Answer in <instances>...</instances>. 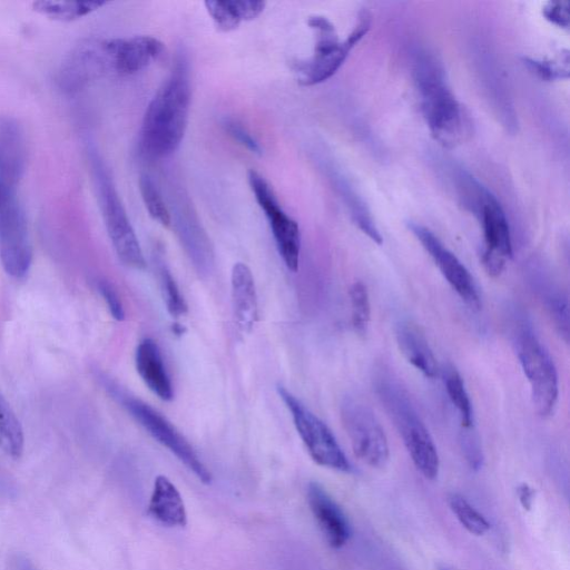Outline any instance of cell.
I'll use <instances>...</instances> for the list:
<instances>
[{
	"label": "cell",
	"mask_w": 570,
	"mask_h": 570,
	"mask_svg": "<svg viewBox=\"0 0 570 570\" xmlns=\"http://www.w3.org/2000/svg\"><path fill=\"white\" fill-rule=\"evenodd\" d=\"M114 75H135L154 61L165 50L164 43L153 36H132L128 38L108 39Z\"/></svg>",
	"instance_id": "15"
},
{
	"label": "cell",
	"mask_w": 570,
	"mask_h": 570,
	"mask_svg": "<svg viewBox=\"0 0 570 570\" xmlns=\"http://www.w3.org/2000/svg\"><path fill=\"white\" fill-rule=\"evenodd\" d=\"M569 8L568 1H549L542 8V16L557 27L568 30L570 26Z\"/></svg>",
	"instance_id": "36"
},
{
	"label": "cell",
	"mask_w": 570,
	"mask_h": 570,
	"mask_svg": "<svg viewBox=\"0 0 570 570\" xmlns=\"http://www.w3.org/2000/svg\"><path fill=\"white\" fill-rule=\"evenodd\" d=\"M396 342L403 356L424 376L438 375L436 358L419 325L412 321H401L395 330Z\"/></svg>",
	"instance_id": "22"
},
{
	"label": "cell",
	"mask_w": 570,
	"mask_h": 570,
	"mask_svg": "<svg viewBox=\"0 0 570 570\" xmlns=\"http://www.w3.org/2000/svg\"><path fill=\"white\" fill-rule=\"evenodd\" d=\"M14 570H37L33 564L26 558L19 557L14 561Z\"/></svg>",
	"instance_id": "39"
},
{
	"label": "cell",
	"mask_w": 570,
	"mask_h": 570,
	"mask_svg": "<svg viewBox=\"0 0 570 570\" xmlns=\"http://www.w3.org/2000/svg\"><path fill=\"white\" fill-rule=\"evenodd\" d=\"M110 392L130 415L158 443L168 449L184 465H186L203 483H210L212 474L198 458L193 446L176 430V428L159 412L144 401L124 393L111 385Z\"/></svg>",
	"instance_id": "7"
},
{
	"label": "cell",
	"mask_w": 570,
	"mask_h": 570,
	"mask_svg": "<svg viewBox=\"0 0 570 570\" xmlns=\"http://www.w3.org/2000/svg\"><path fill=\"white\" fill-rule=\"evenodd\" d=\"M171 225L194 265L200 272H208L213 263V250L209 239L197 217L185 202L171 204Z\"/></svg>",
	"instance_id": "17"
},
{
	"label": "cell",
	"mask_w": 570,
	"mask_h": 570,
	"mask_svg": "<svg viewBox=\"0 0 570 570\" xmlns=\"http://www.w3.org/2000/svg\"><path fill=\"white\" fill-rule=\"evenodd\" d=\"M148 514L165 527L184 528L187 524L183 497L176 485L165 475H158L155 479L148 503Z\"/></svg>",
	"instance_id": "21"
},
{
	"label": "cell",
	"mask_w": 570,
	"mask_h": 570,
	"mask_svg": "<svg viewBox=\"0 0 570 570\" xmlns=\"http://www.w3.org/2000/svg\"><path fill=\"white\" fill-rule=\"evenodd\" d=\"M518 498L520 501V504L524 510H530L532 508L535 491L532 487H530L528 483H521L518 487Z\"/></svg>",
	"instance_id": "38"
},
{
	"label": "cell",
	"mask_w": 570,
	"mask_h": 570,
	"mask_svg": "<svg viewBox=\"0 0 570 570\" xmlns=\"http://www.w3.org/2000/svg\"><path fill=\"white\" fill-rule=\"evenodd\" d=\"M277 392L292 413L297 433L313 461L335 471L350 472L351 463L330 428L284 386L277 385Z\"/></svg>",
	"instance_id": "9"
},
{
	"label": "cell",
	"mask_w": 570,
	"mask_h": 570,
	"mask_svg": "<svg viewBox=\"0 0 570 570\" xmlns=\"http://www.w3.org/2000/svg\"><path fill=\"white\" fill-rule=\"evenodd\" d=\"M481 222L484 248L482 264L491 276H498L512 257L510 227L500 203L484 186L468 207Z\"/></svg>",
	"instance_id": "10"
},
{
	"label": "cell",
	"mask_w": 570,
	"mask_h": 570,
	"mask_svg": "<svg viewBox=\"0 0 570 570\" xmlns=\"http://www.w3.org/2000/svg\"><path fill=\"white\" fill-rule=\"evenodd\" d=\"M86 153L98 206L112 247L122 264L144 269L146 261L140 244L110 170L95 145L88 144Z\"/></svg>",
	"instance_id": "5"
},
{
	"label": "cell",
	"mask_w": 570,
	"mask_h": 570,
	"mask_svg": "<svg viewBox=\"0 0 570 570\" xmlns=\"http://www.w3.org/2000/svg\"><path fill=\"white\" fill-rule=\"evenodd\" d=\"M247 178L253 195L268 222L279 256L289 271L296 272L301 252L297 222L284 212L272 186L259 173L252 169Z\"/></svg>",
	"instance_id": "11"
},
{
	"label": "cell",
	"mask_w": 570,
	"mask_h": 570,
	"mask_svg": "<svg viewBox=\"0 0 570 570\" xmlns=\"http://www.w3.org/2000/svg\"><path fill=\"white\" fill-rule=\"evenodd\" d=\"M104 1H35L32 8L49 19L70 22L77 20L104 6Z\"/></svg>",
	"instance_id": "26"
},
{
	"label": "cell",
	"mask_w": 570,
	"mask_h": 570,
	"mask_svg": "<svg viewBox=\"0 0 570 570\" xmlns=\"http://www.w3.org/2000/svg\"><path fill=\"white\" fill-rule=\"evenodd\" d=\"M441 570H448V569H441Z\"/></svg>",
	"instance_id": "41"
},
{
	"label": "cell",
	"mask_w": 570,
	"mask_h": 570,
	"mask_svg": "<svg viewBox=\"0 0 570 570\" xmlns=\"http://www.w3.org/2000/svg\"><path fill=\"white\" fill-rule=\"evenodd\" d=\"M98 291L104 297L111 316L117 321L125 317L124 307L115 287L105 279L98 282Z\"/></svg>",
	"instance_id": "37"
},
{
	"label": "cell",
	"mask_w": 570,
	"mask_h": 570,
	"mask_svg": "<svg viewBox=\"0 0 570 570\" xmlns=\"http://www.w3.org/2000/svg\"><path fill=\"white\" fill-rule=\"evenodd\" d=\"M508 324L511 344L528 380L533 406L539 415L549 416L559 396L553 360L522 311H512Z\"/></svg>",
	"instance_id": "4"
},
{
	"label": "cell",
	"mask_w": 570,
	"mask_h": 570,
	"mask_svg": "<svg viewBox=\"0 0 570 570\" xmlns=\"http://www.w3.org/2000/svg\"><path fill=\"white\" fill-rule=\"evenodd\" d=\"M448 504L461 525L471 534L483 535L490 530V523L464 497L450 493Z\"/></svg>",
	"instance_id": "29"
},
{
	"label": "cell",
	"mask_w": 570,
	"mask_h": 570,
	"mask_svg": "<svg viewBox=\"0 0 570 570\" xmlns=\"http://www.w3.org/2000/svg\"><path fill=\"white\" fill-rule=\"evenodd\" d=\"M158 272L161 293L168 313L173 317H179L185 315L187 312V305L185 303V299L181 296L173 275L170 274V272L163 262H160L158 266Z\"/></svg>",
	"instance_id": "33"
},
{
	"label": "cell",
	"mask_w": 570,
	"mask_h": 570,
	"mask_svg": "<svg viewBox=\"0 0 570 570\" xmlns=\"http://www.w3.org/2000/svg\"><path fill=\"white\" fill-rule=\"evenodd\" d=\"M220 125L224 131L244 149L258 156L263 154V149L258 140L239 120L226 116L220 120Z\"/></svg>",
	"instance_id": "34"
},
{
	"label": "cell",
	"mask_w": 570,
	"mask_h": 570,
	"mask_svg": "<svg viewBox=\"0 0 570 570\" xmlns=\"http://www.w3.org/2000/svg\"><path fill=\"white\" fill-rule=\"evenodd\" d=\"M531 282L535 293L553 318L559 333L568 342L569 305L567 296L553 278L543 272L533 273Z\"/></svg>",
	"instance_id": "25"
},
{
	"label": "cell",
	"mask_w": 570,
	"mask_h": 570,
	"mask_svg": "<svg viewBox=\"0 0 570 570\" xmlns=\"http://www.w3.org/2000/svg\"><path fill=\"white\" fill-rule=\"evenodd\" d=\"M184 331L185 330H184V327L180 324H178V323L173 324V332L175 334L181 335L184 333Z\"/></svg>",
	"instance_id": "40"
},
{
	"label": "cell",
	"mask_w": 570,
	"mask_h": 570,
	"mask_svg": "<svg viewBox=\"0 0 570 570\" xmlns=\"http://www.w3.org/2000/svg\"><path fill=\"white\" fill-rule=\"evenodd\" d=\"M324 171L326 173L328 180L348 208L354 224L374 243L379 245L382 244L383 237L375 225L371 212L350 184L348 179L335 165L333 166L331 163H324Z\"/></svg>",
	"instance_id": "23"
},
{
	"label": "cell",
	"mask_w": 570,
	"mask_h": 570,
	"mask_svg": "<svg viewBox=\"0 0 570 570\" xmlns=\"http://www.w3.org/2000/svg\"><path fill=\"white\" fill-rule=\"evenodd\" d=\"M443 382L451 403L459 412L462 429H474L472 404L461 375L454 367L448 366L443 370Z\"/></svg>",
	"instance_id": "28"
},
{
	"label": "cell",
	"mask_w": 570,
	"mask_h": 570,
	"mask_svg": "<svg viewBox=\"0 0 570 570\" xmlns=\"http://www.w3.org/2000/svg\"><path fill=\"white\" fill-rule=\"evenodd\" d=\"M136 370L146 386L160 400L170 401L174 397L173 384L163 355L157 343L146 337L141 340L135 354Z\"/></svg>",
	"instance_id": "20"
},
{
	"label": "cell",
	"mask_w": 570,
	"mask_h": 570,
	"mask_svg": "<svg viewBox=\"0 0 570 570\" xmlns=\"http://www.w3.org/2000/svg\"><path fill=\"white\" fill-rule=\"evenodd\" d=\"M307 502L327 543L335 549L343 547L350 538L351 528L338 504L316 482L308 484Z\"/></svg>",
	"instance_id": "16"
},
{
	"label": "cell",
	"mask_w": 570,
	"mask_h": 570,
	"mask_svg": "<svg viewBox=\"0 0 570 570\" xmlns=\"http://www.w3.org/2000/svg\"><path fill=\"white\" fill-rule=\"evenodd\" d=\"M374 386L416 470L425 479L434 480L440 470L436 446L409 393L387 371L376 373Z\"/></svg>",
	"instance_id": "3"
},
{
	"label": "cell",
	"mask_w": 570,
	"mask_h": 570,
	"mask_svg": "<svg viewBox=\"0 0 570 570\" xmlns=\"http://www.w3.org/2000/svg\"><path fill=\"white\" fill-rule=\"evenodd\" d=\"M233 315L237 328L249 333L258 316L257 294L249 267L237 262L230 275Z\"/></svg>",
	"instance_id": "19"
},
{
	"label": "cell",
	"mask_w": 570,
	"mask_h": 570,
	"mask_svg": "<svg viewBox=\"0 0 570 570\" xmlns=\"http://www.w3.org/2000/svg\"><path fill=\"white\" fill-rule=\"evenodd\" d=\"M108 75H114L108 39L88 38L63 57L57 82L61 90L75 92Z\"/></svg>",
	"instance_id": "12"
},
{
	"label": "cell",
	"mask_w": 570,
	"mask_h": 570,
	"mask_svg": "<svg viewBox=\"0 0 570 570\" xmlns=\"http://www.w3.org/2000/svg\"><path fill=\"white\" fill-rule=\"evenodd\" d=\"M460 444L462 453L469 466L478 471L483 463V453L479 438L474 429L463 430L460 435Z\"/></svg>",
	"instance_id": "35"
},
{
	"label": "cell",
	"mask_w": 570,
	"mask_h": 570,
	"mask_svg": "<svg viewBox=\"0 0 570 570\" xmlns=\"http://www.w3.org/2000/svg\"><path fill=\"white\" fill-rule=\"evenodd\" d=\"M307 26L315 39L313 55L293 65L298 83L306 87L330 79L340 69L351 50L368 31L371 14L363 10L354 29L344 40H340L334 24L324 16L308 17Z\"/></svg>",
	"instance_id": "6"
},
{
	"label": "cell",
	"mask_w": 570,
	"mask_h": 570,
	"mask_svg": "<svg viewBox=\"0 0 570 570\" xmlns=\"http://www.w3.org/2000/svg\"><path fill=\"white\" fill-rule=\"evenodd\" d=\"M191 101L190 66L185 50L174 59L170 72L150 100L138 132L141 155L159 159L174 154L185 136Z\"/></svg>",
	"instance_id": "1"
},
{
	"label": "cell",
	"mask_w": 570,
	"mask_h": 570,
	"mask_svg": "<svg viewBox=\"0 0 570 570\" xmlns=\"http://www.w3.org/2000/svg\"><path fill=\"white\" fill-rule=\"evenodd\" d=\"M407 226L461 299L471 308L479 309V291L464 264L428 227L414 222Z\"/></svg>",
	"instance_id": "14"
},
{
	"label": "cell",
	"mask_w": 570,
	"mask_h": 570,
	"mask_svg": "<svg viewBox=\"0 0 570 570\" xmlns=\"http://www.w3.org/2000/svg\"><path fill=\"white\" fill-rule=\"evenodd\" d=\"M413 77L432 137L443 147H455L465 135V116L446 81L441 62L426 51L420 52L414 61Z\"/></svg>",
	"instance_id": "2"
},
{
	"label": "cell",
	"mask_w": 570,
	"mask_h": 570,
	"mask_svg": "<svg viewBox=\"0 0 570 570\" xmlns=\"http://www.w3.org/2000/svg\"><path fill=\"white\" fill-rule=\"evenodd\" d=\"M0 261L14 278H23L31 266L28 220L19 197L0 205Z\"/></svg>",
	"instance_id": "13"
},
{
	"label": "cell",
	"mask_w": 570,
	"mask_h": 570,
	"mask_svg": "<svg viewBox=\"0 0 570 570\" xmlns=\"http://www.w3.org/2000/svg\"><path fill=\"white\" fill-rule=\"evenodd\" d=\"M527 68L542 80L552 81L569 77V56L558 59H539L523 57Z\"/></svg>",
	"instance_id": "32"
},
{
	"label": "cell",
	"mask_w": 570,
	"mask_h": 570,
	"mask_svg": "<svg viewBox=\"0 0 570 570\" xmlns=\"http://www.w3.org/2000/svg\"><path fill=\"white\" fill-rule=\"evenodd\" d=\"M205 8L216 27L222 31L236 29L242 21L257 18L265 8L264 1H218L207 0Z\"/></svg>",
	"instance_id": "24"
},
{
	"label": "cell",
	"mask_w": 570,
	"mask_h": 570,
	"mask_svg": "<svg viewBox=\"0 0 570 570\" xmlns=\"http://www.w3.org/2000/svg\"><path fill=\"white\" fill-rule=\"evenodd\" d=\"M340 412L354 454L371 468H384L390 459L389 443L372 409L360 399L346 395Z\"/></svg>",
	"instance_id": "8"
},
{
	"label": "cell",
	"mask_w": 570,
	"mask_h": 570,
	"mask_svg": "<svg viewBox=\"0 0 570 570\" xmlns=\"http://www.w3.org/2000/svg\"><path fill=\"white\" fill-rule=\"evenodd\" d=\"M352 325L356 333L363 335L367 331L371 318V304L366 286L361 282H354L348 291Z\"/></svg>",
	"instance_id": "31"
},
{
	"label": "cell",
	"mask_w": 570,
	"mask_h": 570,
	"mask_svg": "<svg viewBox=\"0 0 570 570\" xmlns=\"http://www.w3.org/2000/svg\"><path fill=\"white\" fill-rule=\"evenodd\" d=\"M27 165V140L12 117H0V181L19 186Z\"/></svg>",
	"instance_id": "18"
},
{
	"label": "cell",
	"mask_w": 570,
	"mask_h": 570,
	"mask_svg": "<svg viewBox=\"0 0 570 570\" xmlns=\"http://www.w3.org/2000/svg\"><path fill=\"white\" fill-rule=\"evenodd\" d=\"M23 431L9 403L0 394V449L9 456L19 459L23 452Z\"/></svg>",
	"instance_id": "27"
},
{
	"label": "cell",
	"mask_w": 570,
	"mask_h": 570,
	"mask_svg": "<svg viewBox=\"0 0 570 570\" xmlns=\"http://www.w3.org/2000/svg\"><path fill=\"white\" fill-rule=\"evenodd\" d=\"M139 191L149 216L163 227L171 226V216L159 188L148 174L139 177Z\"/></svg>",
	"instance_id": "30"
}]
</instances>
